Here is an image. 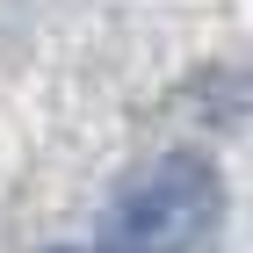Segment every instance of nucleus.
I'll list each match as a JSON object with an SVG mask.
<instances>
[{
    "label": "nucleus",
    "instance_id": "1",
    "mask_svg": "<svg viewBox=\"0 0 253 253\" xmlns=\"http://www.w3.org/2000/svg\"><path fill=\"white\" fill-rule=\"evenodd\" d=\"M224 217V174L210 152H159L116 188L94 224V253H195Z\"/></svg>",
    "mask_w": 253,
    "mask_h": 253
}]
</instances>
